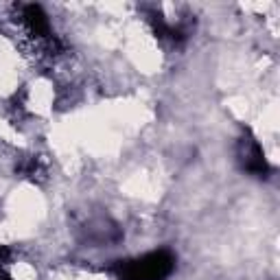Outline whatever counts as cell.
<instances>
[{"mask_svg": "<svg viewBox=\"0 0 280 280\" xmlns=\"http://www.w3.org/2000/svg\"><path fill=\"white\" fill-rule=\"evenodd\" d=\"M18 31H20V35H33L31 29H29L26 24H20V22H18ZM29 44H33V38H24V40H22V44H18V46H20V50H24ZM40 44H42V40H35V50H38V57H42V53H40Z\"/></svg>", "mask_w": 280, "mask_h": 280, "instance_id": "1", "label": "cell"}]
</instances>
